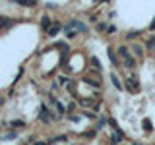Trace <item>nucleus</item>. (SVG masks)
Listing matches in <instances>:
<instances>
[{"instance_id":"cd10ccee","label":"nucleus","mask_w":155,"mask_h":145,"mask_svg":"<svg viewBox=\"0 0 155 145\" xmlns=\"http://www.w3.org/2000/svg\"><path fill=\"white\" fill-rule=\"evenodd\" d=\"M132 145H142V143H138V141H134V143H132Z\"/></svg>"},{"instance_id":"ddd939ff","label":"nucleus","mask_w":155,"mask_h":145,"mask_svg":"<svg viewBox=\"0 0 155 145\" xmlns=\"http://www.w3.org/2000/svg\"><path fill=\"white\" fill-rule=\"evenodd\" d=\"M84 83H87V85H91V87H95V89H101V81L99 79H91V77H84Z\"/></svg>"},{"instance_id":"2eb2a0df","label":"nucleus","mask_w":155,"mask_h":145,"mask_svg":"<svg viewBox=\"0 0 155 145\" xmlns=\"http://www.w3.org/2000/svg\"><path fill=\"white\" fill-rule=\"evenodd\" d=\"M91 66H93L95 68V72H99V74H101V70H103V68H101V62H99V58H91Z\"/></svg>"},{"instance_id":"6e6552de","label":"nucleus","mask_w":155,"mask_h":145,"mask_svg":"<svg viewBox=\"0 0 155 145\" xmlns=\"http://www.w3.org/2000/svg\"><path fill=\"white\" fill-rule=\"evenodd\" d=\"M52 27V19H51V16H43L41 18V31H48V29Z\"/></svg>"},{"instance_id":"9b49d317","label":"nucleus","mask_w":155,"mask_h":145,"mask_svg":"<svg viewBox=\"0 0 155 145\" xmlns=\"http://www.w3.org/2000/svg\"><path fill=\"white\" fill-rule=\"evenodd\" d=\"M109 77H110V81H113V85H114V87H116L118 91H122V89H124V83H120V79H118V76H116V74H110Z\"/></svg>"},{"instance_id":"bb28decb","label":"nucleus","mask_w":155,"mask_h":145,"mask_svg":"<svg viewBox=\"0 0 155 145\" xmlns=\"http://www.w3.org/2000/svg\"><path fill=\"white\" fill-rule=\"evenodd\" d=\"M33 145H48V143H45V141H35Z\"/></svg>"},{"instance_id":"7ed1b4c3","label":"nucleus","mask_w":155,"mask_h":145,"mask_svg":"<svg viewBox=\"0 0 155 145\" xmlns=\"http://www.w3.org/2000/svg\"><path fill=\"white\" fill-rule=\"evenodd\" d=\"M56 118H58V116H54V114H52V112L47 108L45 105L41 106V112H39V120H41V122L48 124V122H52V120H56Z\"/></svg>"},{"instance_id":"412c9836","label":"nucleus","mask_w":155,"mask_h":145,"mask_svg":"<svg viewBox=\"0 0 155 145\" xmlns=\"http://www.w3.org/2000/svg\"><path fill=\"white\" fill-rule=\"evenodd\" d=\"M84 116H85V118H89V120H95V118H97V112H89V110H84Z\"/></svg>"},{"instance_id":"9d476101","label":"nucleus","mask_w":155,"mask_h":145,"mask_svg":"<svg viewBox=\"0 0 155 145\" xmlns=\"http://www.w3.org/2000/svg\"><path fill=\"white\" fill-rule=\"evenodd\" d=\"M16 4H19V6H23V8H35L37 0H16Z\"/></svg>"},{"instance_id":"423d86ee","label":"nucleus","mask_w":155,"mask_h":145,"mask_svg":"<svg viewBox=\"0 0 155 145\" xmlns=\"http://www.w3.org/2000/svg\"><path fill=\"white\" fill-rule=\"evenodd\" d=\"M130 50H132V54H134L136 58H140V60L143 58V47H142V45L134 43V45H130Z\"/></svg>"},{"instance_id":"6ab92c4d","label":"nucleus","mask_w":155,"mask_h":145,"mask_svg":"<svg viewBox=\"0 0 155 145\" xmlns=\"http://www.w3.org/2000/svg\"><path fill=\"white\" fill-rule=\"evenodd\" d=\"M97 31H99V33H107V29H109V25H107V23H97Z\"/></svg>"},{"instance_id":"a211bd4d","label":"nucleus","mask_w":155,"mask_h":145,"mask_svg":"<svg viewBox=\"0 0 155 145\" xmlns=\"http://www.w3.org/2000/svg\"><path fill=\"white\" fill-rule=\"evenodd\" d=\"M145 47H147L149 50H155V37H149L147 43H145Z\"/></svg>"},{"instance_id":"5701e85b","label":"nucleus","mask_w":155,"mask_h":145,"mask_svg":"<svg viewBox=\"0 0 155 145\" xmlns=\"http://www.w3.org/2000/svg\"><path fill=\"white\" fill-rule=\"evenodd\" d=\"M89 21H91V23H99V19H97V14H91V16H89Z\"/></svg>"},{"instance_id":"7c9ffc66","label":"nucleus","mask_w":155,"mask_h":145,"mask_svg":"<svg viewBox=\"0 0 155 145\" xmlns=\"http://www.w3.org/2000/svg\"><path fill=\"white\" fill-rule=\"evenodd\" d=\"M0 29H2V25H0Z\"/></svg>"},{"instance_id":"4468645a","label":"nucleus","mask_w":155,"mask_h":145,"mask_svg":"<svg viewBox=\"0 0 155 145\" xmlns=\"http://www.w3.org/2000/svg\"><path fill=\"white\" fill-rule=\"evenodd\" d=\"M70 83H72V81L68 79L66 76H58V85H60V87H68Z\"/></svg>"},{"instance_id":"f8f14e48","label":"nucleus","mask_w":155,"mask_h":145,"mask_svg":"<svg viewBox=\"0 0 155 145\" xmlns=\"http://www.w3.org/2000/svg\"><path fill=\"white\" fill-rule=\"evenodd\" d=\"M60 29H62V27H60V23H52V27L47 31V35H48V37H56L58 33H60Z\"/></svg>"},{"instance_id":"f3484780","label":"nucleus","mask_w":155,"mask_h":145,"mask_svg":"<svg viewBox=\"0 0 155 145\" xmlns=\"http://www.w3.org/2000/svg\"><path fill=\"white\" fill-rule=\"evenodd\" d=\"M140 33H142V31H130L128 35H126V41H134L136 37H140Z\"/></svg>"},{"instance_id":"393cba45","label":"nucleus","mask_w":155,"mask_h":145,"mask_svg":"<svg viewBox=\"0 0 155 145\" xmlns=\"http://www.w3.org/2000/svg\"><path fill=\"white\" fill-rule=\"evenodd\" d=\"M149 29H151V31H155V18L151 19V23H149Z\"/></svg>"},{"instance_id":"c756f323","label":"nucleus","mask_w":155,"mask_h":145,"mask_svg":"<svg viewBox=\"0 0 155 145\" xmlns=\"http://www.w3.org/2000/svg\"><path fill=\"white\" fill-rule=\"evenodd\" d=\"M10 2H16V0H10Z\"/></svg>"},{"instance_id":"b1692460","label":"nucleus","mask_w":155,"mask_h":145,"mask_svg":"<svg viewBox=\"0 0 155 145\" xmlns=\"http://www.w3.org/2000/svg\"><path fill=\"white\" fill-rule=\"evenodd\" d=\"M74 110H76V103H70V106H68V112H74Z\"/></svg>"},{"instance_id":"f03ea898","label":"nucleus","mask_w":155,"mask_h":145,"mask_svg":"<svg viewBox=\"0 0 155 145\" xmlns=\"http://www.w3.org/2000/svg\"><path fill=\"white\" fill-rule=\"evenodd\" d=\"M124 89L126 91H130L132 95H136V93H140V79L136 76H128L124 79Z\"/></svg>"},{"instance_id":"0eeeda50","label":"nucleus","mask_w":155,"mask_h":145,"mask_svg":"<svg viewBox=\"0 0 155 145\" xmlns=\"http://www.w3.org/2000/svg\"><path fill=\"white\" fill-rule=\"evenodd\" d=\"M107 56H109V60H110V64L113 66H120V62H118V54L113 50V47H109L107 48Z\"/></svg>"},{"instance_id":"aec40b11","label":"nucleus","mask_w":155,"mask_h":145,"mask_svg":"<svg viewBox=\"0 0 155 145\" xmlns=\"http://www.w3.org/2000/svg\"><path fill=\"white\" fill-rule=\"evenodd\" d=\"M143 130H145V132H151V130H153V126H151V122H149V118L143 120Z\"/></svg>"},{"instance_id":"2f4dec72","label":"nucleus","mask_w":155,"mask_h":145,"mask_svg":"<svg viewBox=\"0 0 155 145\" xmlns=\"http://www.w3.org/2000/svg\"><path fill=\"white\" fill-rule=\"evenodd\" d=\"M0 139H2V137H0Z\"/></svg>"},{"instance_id":"dca6fc26","label":"nucleus","mask_w":155,"mask_h":145,"mask_svg":"<svg viewBox=\"0 0 155 145\" xmlns=\"http://www.w3.org/2000/svg\"><path fill=\"white\" fill-rule=\"evenodd\" d=\"M80 105L81 106H95L97 103H95L93 99H80Z\"/></svg>"},{"instance_id":"20e7f679","label":"nucleus","mask_w":155,"mask_h":145,"mask_svg":"<svg viewBox=\"0 0 155 145\" xmlns=\"http://www.w3.org/2000/svg\"><path fill=\"white\" fill-rule=\"evenodd\" d=\"M68 25L78 29L80 33H89V31H87V25H85L84 21H80V19H72V21H68Z\"/></svg>"},{"instance_id":"f257e3e1","label":"nucleus","mask_w":155,"mask_h":145,"mask_svg":"<svg viewBox=\"0 0 155 145\" xmlns=\"http://www.w3.org/2000/svg\"><path fill=\"white\" fill-rule=\"evenodd\" d=\"M118 56L122 58L124 68H128V70H134V68H136V56H134V54H130L128 47L120 45V47H118Z\"/></svg>"},{"instance_id":"a878e982","label":"nucleus","mask_w":155,"mask_h":145,"mask_svg":"<svg viewBox=\"0 0 155 145\" xmlns=\"http://www.w3.org/2000/svg\"><path fill=\"white\" fill-rule=\"evenodd\" d=\"M105 126V120H99V124H97V130H101Z\"/></svg>"},{"instance_id":"1a4fd4ad","label":"nucleus","mask_w":155,"mask_h":145,"mask_svg":"<svg viewBox=\"0 0 155 145\" xmlns=\"http://www.w3.org/2000/svg\"><path fill=\"white\" fill-rule=\"evenodd\" d=\"M8 126H10V130H14V132H16V130H23L27 124L23 122V120H12V122H10Z\"/></svg>"},{"instance_id":"39448f33","label":"nucleus","mask_w":155,"mask_h":145,"mask_svg":"<svg viewBox=\"0 0 155 145\" xmlns=\"http://www.w3.org/2000/svg\"><path fill=\"white\" fill-rule=\"evenodd\" d=\"M48 101H51V103L56 106V112H58V116H64V114L68 112V108H64V105H62V103H58V101H56V99H54L52 95L48 97Z\"/></svg>"},{"instance_id":"4be33fe9","label":"nucleus","mask_w":155,"mask_h":145,"mask_svg":"<svg viewBox=\"0 0 155 145\" xmlns=\"http://www.w3.org/2000/svg\"><path fill=\"white\" fill-rule=\"evenodd\" d=\"M107 33H109V35H114V33H116V25H109Z\"/></svg>"},{"instance_id":"c85d7f7f","label":"nucleus","mask_w":155,"mask_h":145,"mask_svg":"<svg viewBox=\"0 0 155 145\" xmlns=\"http://www.w3.org/2000/svg\"><path fill=\"white\" fill-rule=\"evenodd\" d=\"M95 2H103V0H95Z\"/></svg>"}]
</instances>
